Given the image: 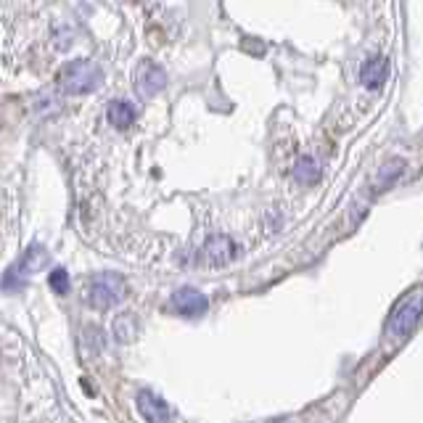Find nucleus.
I'll use <instances>...</instances> for the list:
<instances>
[{
    "instance_id": "obj_9",
    "label": "nucleus",
    "mask_w": 423,
    "mask_h": 423,
    "mask_svg": "<svg viewBox=\"0 0 423 423\" xmlns=\"http://www.w3.org/2000/svg\"><path fill=\"white\" fill-rule=\"evenodd\" d=\"M106 117H109V122H111L117 130H127V127L135 122V109H133V103H127V101H111L109 103Z\"/></svg>"
},
{
    "instance_id": "obj_8",
    "label": "nucleus",
    "mask_w": 423,
    "mask_h": 423,
    "mask_svg": "<svg viewBox=\"0 0 423 423\" xmlns=\"http://www.w3.org/2000/svg\"><path fill=\"white\" fill-rule=\"evenodd\" d=\"M387 74H389L387 58L373 56V58H368V61L362 64V69H360V83L365 85L368 90H378L381 85L387 83Z\"/></svg>"
},
{
    "instance_id": "obj_5",
    "label": "nucleus",
    "mask_w": 423,
    "mask_h": 423,
    "mask_svg": "<svg viewBox=\"0 0 423 423\" xmlns=\"http://www.w3.org/2000/svg\"><path fill=\"white\" fill-rule=\"evenodd\" d=\"M169 305L172 310L177 312V315H186V318H199L206 312V307H209V299L204 296L199 288H177L175 294H172V299H169Z\"/></svg>"
},
{
    "instance_id": "obj_4",
    "label": "nucleus",
    "mask_w": 423,
    "mask_h": 423,
    "mask_svg": "<svg viewBox=\"0 0 423 423\" xmlns=\"http://www.w3.org/2000/svg\"><path fill=\"white\" fill-rule=\"evenodd\" d=\"M164 85H167V72L159 67V64H153V61H140L135 69V90L143 96V98H153V96H159L162 90H164Z\"/></svg>"
},
{
    "instance_id": "obj_12",
    "label": "nucleus",
    "mask_w": 423,
    "mask_h": 423,
    "mask_svg": "<svg viewBox=\"0 0 423 423\" xmlns=\"http://www.w3.org/2000/svg\"><path fill=\"white\" fill-rule=\"evenodd\" d=\"M114 338L122 341V344L135 338V318H133V315H122V318H117V323H114Z\"/></svg>"
},
{
    "instance_id": "obj_11",
    "label": "nucleus",
    "mask_w": 423,
    "mask_h": 423,
    "mask_svg": "<svg viewBox=\"0 0 423 423\" xmlns=\"http://www.w3.org/2000/svg\"><path fill=\"white\" fill-rule=\"evenodd\" d=\"M402 169H405V162L402 159H391L389 164H384V167L378 169V177H376V188L378 191H384V188H389L400 175H402Z\"/></svg>"
},
{
    "instance_id": "obj_6",
    "label": "nucleus",
    "mask_w": 423,
    "mask_h": 423,
    "mask_svg": "<svg viewBox=\"0 0 423 423\" xmlns=\"http://www.w3.org/2000/svg\"><path fill=\"white\" fill-rule=\"evenodd\" d=\"M236 243L228 236H212L204 243L202 259L204 265H209V268H225V265H230L236 259Z\"/></svg>"
},
{
    "instance_id": "obj_10",
    "label": "nucleus",
    "mask_w": 423,
    "mask_h": 423,
    "mask_svg": "<svg viewBox=\"0 0 423 423\" xmlns=\"http://www.w3.org/2000/svg\"><path fill=\"white\" fill-rule=\"evenodd\" d=\"M294 177H296L302 186H312V183L321 177V164H318L312 156H302V159L294 164Z\"/></svg>"
},
{
    "instance_id": "obj_3",
    "label": "nucleus",
    "mask_w": 423,
    "mask_h": 423,
    "mask_svg": "<svg viewBox=\"0 0 423 423\" xmlns=\"http://www.w3.org/2000/svg\"><path fill=\"white\" fill-rule=\"evenodd\" d=\"M124 281L114 275V272H103L98 275L93 283H90V294H87V302L93 310H111L124 299Z\"/></svg>"
},
{
    "instance_id": "obj_13",
    "label": "nucleus",
    "mask_w": 423,
    "mask_h": 423,
    "mask_svg": "<svg viewBox=\"0 0 423 423\" xmlns=\"http://www.w3.org/2000/svg\"><path fill=\"white\" fill-rule=\"evenodd\" d=\"M48 283H51V288L56 291V294H67L69 291V272L64 270V268H56V270L51 272V278H48Z\"/></svg>"
},
{
    "instance_id": "obj_1",
    "label": "nucleus",
    "mask_w": 423,
    "mask_h": 423,
    "mask_svg": "<svg viewBox=\"0 0 423 423\" xmlns=\"http://www.w3.org/2000/svg\"><path fill=\"white\" fill-rule=\"evenodd\" d=\"M423 315V291H410L400 305L394 307V312L389 315V323H387V331H389L391 338H407L415 325L421 321Z\"/></svg>"
},
{
    "instance_id": "obj_7",
    "label": "nucleus",
    "mask_w": 423,
    "mask_h": 423,
    "mask_svg": "<svg viewBox=\"0 0 423 423\" xmlns=\"http://www.w3.org/2000/svg\"><path fill=\"white\" fill-rule=\"evenodd\" d=\"M138 410L149 423H167L169 421V405L156 397L153 391H140L138 394Z\"/></svg>"
},
{
    "instance_id": "obj_2",
    "label": "nucleus",
    "mask_w": 423,
    "mask_h": 423,
    "mask_svg": "<svg viewBox=\"0 0 423 423\" xmlns=\"http://www.w3.org/2000/svg\"><path fill=\"white\" fill-rule=\"evenodd\" d=\"M101 83V72L90 61H72L58 74V87L67 93H93Z\"/></svg>"
}]
</instances>
